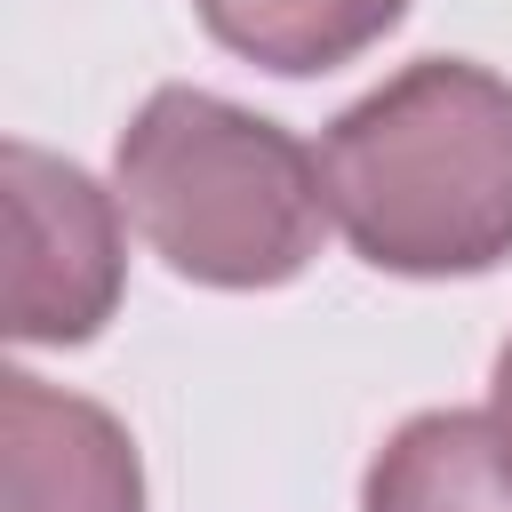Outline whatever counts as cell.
<instances>
[{
  "label": "cell",
  "instance_id": "obj_1",
  "mask_svg": "<svg viewBox=\"0 0 512 512\" xmlns=\"http://www.w3.org/2000/svg\"><path fill=\"white\" fill-rule=\"evenodd\" d=\"M320 192L360 264L472 280L512 256V80L472 56H416L320 136Z\"/></svg>",
  "mask_w": 512,
  "mask_h": 512
},
{
  "label": "cell",
  "instance_id": "obj_2",
  "mask_svg": "<svg viewBox=\"0 0 512 512\" xmlns=\"http://www.w3.org/2000/svg\"><path fill=\"white\" fill-rule=\"evenodd\" d=\"M112 192L136 240L192 288H288L328 240L320 152L280 120L168 80L112 144Z\"/></svg>",
  "mask_w": 512,
  "mask_h": 512
},
{
  "label": "cell",
  "instance_id": "obj_3",
  "mask_svg": "<svg viewBox=\"0 0 512 512\" xmlns=\"http://www.w3.org/2000/svg\"><path fill=\"white\" fill-rule=\"evenodd\" d=\"M0 208H8V336L48 352L104 336L128 288L120 192H104L80 160L16 136L0 152Z\"/></svg>",
  "mask_w": 512,
  "mask_h": 512
},
{
  "label": "cell",
  "instance_id": "obj_4",
  "mask_svg": "<svg viewBox=\"0 0 512 512\" xmlns=\"http://www.w3.org/2000/svg\"><path fill=\"white\" fill-rule=\"evenodd\" d=\"M0 512H144V464L104 400L0 376Z\"/></svg>",
  "mask_w": 512,
  "mask_h": 512
},
{
  "label": "cell",
  "instance_id": "obj_5",
  "mask_svg": "<svg viewBox=\"0 0 512 512\" xmlns=\"http://www.w3.org/2000/svg\"><path fill=\"white\" fill-rule=\"evenodd\" d=\"M360 512H512V448L488 408H424L408 416L368 480Z\"/></svg>",
  "mask_w": 512,
  "mask_h": 512
},
{
  "label": "cell",
  "instance_id": "obj_6",
  "mask_svg": "<svg viewBox=\"0 0 512 512\" xmlns=\"http://www.w3.org/2000/svg\"><path fill=\"white\" fill-rule=\"evenodd\" d=\"M192 8L216 48H232L256 72H280V80L336 72L408 16V0H192Z\"/></svg>",
  "mask_w": 512,
  "mask_h": 512
},
{
  "label": "cell",
  "instance_id": "obj_7",
  "mask_svg": "<svg viewBox=\"0 0 512 512\" xmlns=\"http://www.w3.org/2000/svg\"><path fill=\"white\" fill-rule=\"evenodd\" d=\"M488 416H496V432H504V448H512V344L496 352V376H488Z\"/></svg>",
  "mask_w": 512,
  "mask_h": 512
}]
</instances>
